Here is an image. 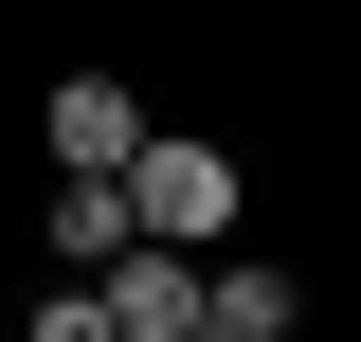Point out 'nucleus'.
I'll return each mask as SVG.
<instances>
[{
	"mask_svg": "<svg viewBox=\"0 0 361 342\" xmlns=\"http://www.w3.org/2000/svg\"><path fill=\"white\" fill-rule=\"evenodd\" d=\"M199 342H289V270H199Z\"/></svg>",
	"mask_w": 361,
	"mask_h": 342,
	"instance_id": "obj_5",
	"label": "nucleus"
},
{
	"mask_svg": "<svg viewBox=\"0 0 361 342\" xmlns=\"http://www.w3.org/2000/svg\"><path fill=\"white\" fill-rule=\"evenodd\" d=\"M37 253H54V270H109V253H127V198H109V180H54Z\"/></svg>",
	"mask_w": 361,
	"mask_h": 342,
	"instance_id": "obj_4",
	"label": "nucleus"
},
{
	"mask_svg": "<svg viewBox=\"0 0 361 342\" xmlns=\"http://www.w3.org/2000/svg\"><path fill=\"white\" fill-rule=\"evenodd\" d=\"M109 198H127V234H145V253H199V234H235V163H217V144H180V127H145Z\"/></svg>",
	"mask_w": 361,
	"mask_h": 342,
	"instance_id": "obj_1",
	"label": "nucleus"
},
{
	"mask_svg": "<svg viewBox=\"0 0 361 342\" xmlns=\"http://www.w3.org/2000/svg\"><path fill=\"white\" fill-rule=\"evenodd\" d=\"M90 306H109V342H199V253H145L127 234V253L90 270Z\"/></svg>",
	"mask_w": 361,
	"mask_h": 342,
	"instance_id": "obj_2",
	"label": "nucleus"
},
{
	"mask_svg": "<svg viewBox=\"0 0 361 342\" xmlns=\"http://www.w3.org/2000/svg\"><path fill=\"white\" fill-rule=\"evenodd\" d=\"M37 127H54V163H73V180H127V144H145V108H127L109 72H73V90H37Z\"/></svg>",
	"mask_w": 361,
	"mask_h": 342,
	"instance_id": "obj_3",
	"label": "nucleus"
},
{
	"mask_svg": "<svg viewBox=\"0 0 361 342\" xmlns=\"http://www.w3.org/2000/svg\"><path fill=\"white\" fill-rule=\"evenodd\" d=\"M37 342H109V306H90V289H37Z\"/></svg>",
	"mask_w": 361,
	"mask_h": 342,
	"instance_id": "obj_6",
	"label": "nucleus"
}]
</instances>
